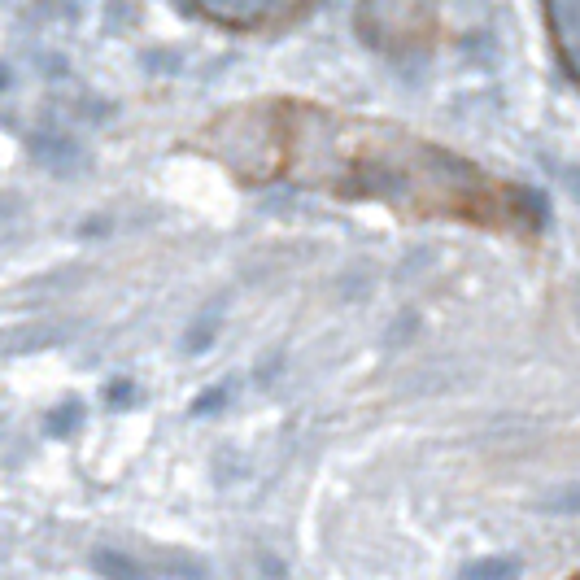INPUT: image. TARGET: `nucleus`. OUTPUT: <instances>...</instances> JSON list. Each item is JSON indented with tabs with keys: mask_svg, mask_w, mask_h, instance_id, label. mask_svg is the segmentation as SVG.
Returning <instances> with one entry per match:
<instances>
[{
	"mask_svg": "<svg viewBox=\"0 0 580 580\" xmlns=\"http://www.w3.org/2000/svg\"><path fill=\"white\" fill-rule=\"evenodd\" d=\"M197 153L245 188L288 184L336 201H376L419 223L528 236L541 214L519 184L393 118L306 96H253L197 131Z\"/></svg>",
	"mask_w": 580,
	"mask_h": 580,
	"instance_id": "nucleus-1",
	"label": "nucleus"
}]
</instances>
